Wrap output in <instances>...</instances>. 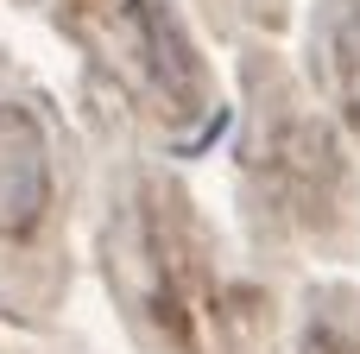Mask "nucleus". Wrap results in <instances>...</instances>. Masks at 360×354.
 <instances>
[{
    "label": "nucleus",
    "mask_w": 360,
    "mask_h": 354,
    "mask_svg": "<svg viewBox=\"0 0 360 354\" xmlns=\"http://www.w3.org/2000/svg\"><path fill=\"white\" fill-rule=\"evenodd\" d=\"M44 209V146L19 108H0V234L32 228Z\"/></svg>",
    "instance_id": "obj_1"
}]
</instances>
